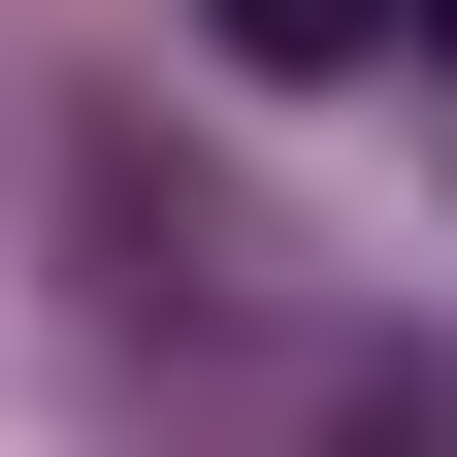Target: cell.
<instances>
[{"label": "cell", "mask_w": 457, "mask_h": 457, "mask_svg": "<svg viewBox=\"0 0 457 457\" xmlns=\"http://www.w3.org/2000/svg\"><path fill=\"white\" fill-rule=\"evenodd\" d=\"M196 33H228V66H360L392 0H196Z\"/></svg>", "instance_id": "1"}, {"label": "cell", "mask_w": 457, "mask_h": 457, "mask_svg": "<svg viewBox=\"0 0 457 457\" xmlns=\"http://www.w3.org/2000/svg\"><path fill=\"white\" fill-rule=\"evenodd\" d=\"M425 33H457V0H425Z\"/></svg>", "instance_id": "2"}]
</instances>
